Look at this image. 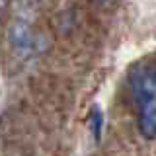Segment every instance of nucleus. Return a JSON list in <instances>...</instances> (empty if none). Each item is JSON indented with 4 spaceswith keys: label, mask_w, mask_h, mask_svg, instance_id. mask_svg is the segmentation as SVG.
Masks as SVG:
<instances>
[{
    "label": "nucleus",
    "mask_w": 156,
    "mask_h": 156,
    "mask_svg": "<svg viewBox=\"0 0 156 156\" xmlns=\"http://www.w3.org/2000/svg\"><path fill=\"white\" fill-rule=\"evenodd\" d=\"M131 94L135 100L139 133L146 140L156 139V66L152 61H140L129 74Z\"/></svg>",
    "instance_id": "nucleus-1"
},
{
    "label": "nucleus",
    "mask_w": 156,
    "mask_h": 156,
    "mask_svg": "<svg viewBox=\"0 0 156 156\" xmlns=\"http://www.w3.org/2000/svg\"><path fill=\"white\" fill-rule=\"evenodd\" d=\"M96 2H101V4H104V2H109V0H96Z\"/></svg>",
    "instance_id": "nucleus-4"
},
{
    "label": "nucleus",
    "mask_w": 156,
    "mask_h": 156,
    "mask_svg": "<svg viewBox=\"0 0 156 156\" xmlns=\"http://www.w3.org/2000/svg\"><path fill=\"white\" fill-rule=\"evenodd\" d=\"M6 8H8V0H0V20H2L4 12H6Z\"/></svg>",
    "instance_id": "nucleus-3"
},
{
    "label": "nucleus",
    "mask_w": 156,
    "mask_h": 156,
    "mask_svg": "<svg viewBox=\"0 0 156 156\" xmlns=\"http://www.w3.org/2000/svg\"><path fill=\"white\" fill-rule=\"evenodd\" d=\"M12 43L20 49H31L33 45V33L27 26H16L12 31Z\"/></svg>",
    "instance_id": "nucleus-2"
}]
</instances>
